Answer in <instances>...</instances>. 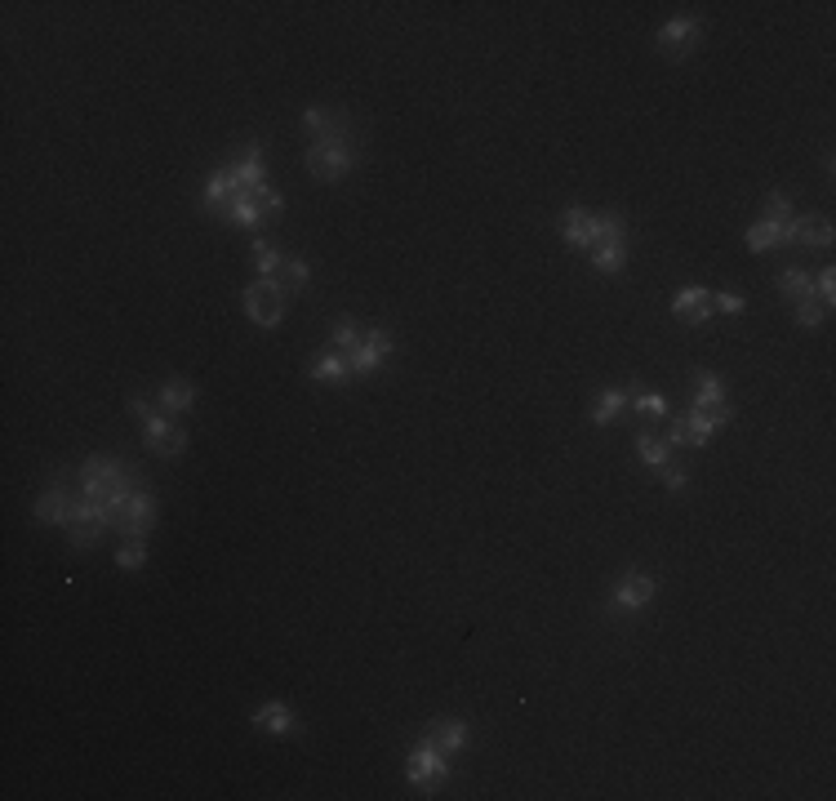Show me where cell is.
<instances>
[{"label": "cell", "mask_w": 836, "mask_h": 801, "mask_svg": "<svg viewBox=\"0 0 836 801\" xmlns=\"http://www.w3.org/2000/svg\"><path fill=\"white\" fill-rule=\"evenodd\" d=\"M303 130L312 134V147H307V170H312L321 183H338L343 174L356 170L361 152H356V130L347 116H334L325 107H307L303 112Z\"/></svg>", "instance_id": "cell-1"}, {"label": "cell", "mask_w": 836, "mask_h": 801, "mask_svg": "<svg viewBox=\"0 0 836 801\" xmlns=\"http://www.w3.org/2000/svg\"><path fill=\"white\" fill-rule=\"evenodd\" d=\"M267 187H272V183H267V170H263V147L245 143L232 161L218 165V170L205 178V205L214 214H223L232 201H241V196H258V192H267Z\"/></svg>", "instance_id": "cell-2"}, {"label": "cell", "mask_w": 836, "mask_h": 801, "mask_svg": "<svg viewBox=\"0 0 836 801\" xmlns=\"http://www.w3.org/2000/svg\"><path fill=\"white\" fill-rule=\"evenodd\" d=\"M138 486H143V481H138L134 468H129L125 459H116V454H89L81 463V494L103 503L107 517H116V508H121Z\"/></svg>", "instance_id": "cell-3"}, {"label": "cell", "mask_w": 836, "mask_h": 801, "mask_svg": "<svg viewBox=\"0 0 836 801\" xmlns=\"http://www.w3.org/2000/svg\"><path fill=\"white\" fill-rule=\"evenodd\" d=\"M129 410L143 419V441L156 459H178V454L187 450V428L174 414H165L161 405H152L147 397H129Z\"/></svg>", "instance_id": "cell-4"}, {"label": "cell", "mask_w": 836, "mask_h": 801, "mask_svg": "<svg viewBox=\"0 0 836 801\" xmlns=\"http://www.w3.org/2000/svg\"><path fill=\"white\" fill-rule=\"evenodd\" d=\"M614 232H627V223H623V214H614V210H605V214H596V210H583V205H570V210L561 214V236H565V245H574V250H596V245L605 241V236H614Z\"/></svg>", "instance_id": "cell-5"}, {"label": "cell", "mask_w": 836, "mask_h": 801, "mask_svg": "<svg viewBox=\"0 0 836 801\" xmlns=\"http://www.w3.org/2000/svg\"><path fill=\"white\" fill-rule=\"evenodd\" d=\"M450 775H454V761L445 757L436 744H427V739H418V744L410 748V757H405V779H410L423 797H432Z\"/></svg>", "instance_id": "cell-6"}, {"label": "cell", "mask_w": 836, "mask_h": 801, "mask_svg": "<svg viewBox=\"0 0 836 801\" xmlns=\"http://www.w3.org/2000/svg\"><path fill=\"white\" fill-rule=\"evenodd\" d=\"M734 423V410L730 405H716V410H690L681 419H672L668 428V445H708L716 428Z\"/></svg>", "instance_id": "cell-7"}, {"label": "cell", "mask_w": 836, "mask_h": 801, "mask_svg": "<svg viewBox=\"0 0 836 801\" xmlns=\"http://www.w3.org/2000/svg\"><path fill=\"white\" fill-rule=\"evenodd\" d=\"M285 303H290V294L281 290V281H276V276H258L250 290H245V316H250L254 325H263V330L281 325Z\"/></svg>", "instance_id": "cell-8"}, {"label": "cell", "mask_w": 836, "mask_h": 801, "mask_svg": "<svg viewBox=\"0 0 836 801\" xmlns=\"http://www.w3.org/2000/svg\"><path fill=\"white\" fill-rule=\"evenodd\" d=\"M152 526H156V494L147 486H138L121 508H116L112 530H121L125 539H147V530H152Z\"/></svg>", "instance_id": "cell-9"}, {"label": "cell", "mask_w": 836, "mask_h": 801, "mask_svg": "<svg viewBox=\"0 0 836 801\" xmlns=\"http://www.w3.org/2000/svg\"><path fill=\"white\" fill-rule=\"evenodd\" d=\"M387 356H392V330H383V325H370V330L361 334V343H356V352H347V361H352L356 379H365V374L383 370Z\"/></svg>", "instance_id": "cell-10"}, {"label": "cell", "mask_w": 836, "mask_h": 801, "mask_svg": "<svg viewBox=\"0 0 836 801\" xmlns=\"http://www.w3.org/2000/svg\"><path fill=\"white\" fill-rule=\"evenodd\" d=\"M654 592H659V583H654V575H645V570H632V575H623L619 583H614V592H610V606L619 610V615H627V610H645L654 601Z\"/></svg>", "instance_id": "cell-11"}, {"label": "cell", "mask_w": 836, "mask_h": 801, "mask_svg": "<svg viewBox=\"0 0 836 801\" xmlns=\"http://www.w3.org/2000/svg\"><path fill=\"white\" fill-rule=\"evenodd\" d=\"M72 543L76 548H89V543H98L107 530H112V517H107V508L103 503H94V499H85L81 494V503H76V512H72Z\"/></svg>", "instance_id": "cell-12"}, {"label": "cell", "mask_w": 836, "mask_h": 801, "mask_svg": "<svg viewBox=\"0 0 836 801\" xmlns=\"http://www.w3.org/2000/svg\"><path fill=\"white\" fill-rule=\"evenodd\" d=\"M672 316L694 325V330H703V325L712 321V290H703V285H681L672 299Z\"/></svg>", "instance_id": "cell-13"}, {"label": "cell", "mask_w": 836, "mask_h": 801, "mask_svg": "<svg viewBox=\"0 0 836 801\" xmlns=\"http://www.w3.org/2000/svg\"><path fill=\"white\" fill-rule=\"evenodd\" d=\"M783 245H832V223L823 214H792V223L783 227Z\"/></svg>", "instance_id": "cell-14"}, {"label": "cell", "mask_w": 836, "mask_h": 801, "mask_svg": "<svg viewBox=\"0 0 836 801\" xmlns=\"http://www.w3.org/2000/svg\"><path fill=\"white\" fill-rule=\"evenodd\" d=\"M76 503L81 499H72V490H67L63 481H54V486L36 499V521H45V526H72Z\"/></svg>", "instance_id": "cell-15"}, {"label": "cell", "mask_w": 836, "mask_h": 801, "mask_svg": "<svg viewBox=\"0 0 836 801\" xmlns=\"http://www.w3.org/2000/svg\"><path fill=\"white\" fill-rule=\"evenodd\" d=\"M627 259H632V241H627V232L605 236L596 250H587V263H592L601 276H619L627 267Z\"/></svg>", "instance_id": "cell-16"}, {"label": "cell", "mask_w": 836, "mask_h": 801, "mask_svg": "<svg viewBox=\"0 0 836 801\" xmlns=\"http://www.w3.org/2000/svg\"><path fill=\"white\" fill-rule=\"evenodd\" d=\"M703 36V18L699 14H685V18H668L659 27V49L663 54H685L694 41Z\"/></svg>", "instance_id": "cell-17"}, {"label": "cell", "mask_w": 836, "mask_h": 801, "mask_svg": "<svg viewBox=\"0 0 836 801\" xmlns=\"http://www.w3.org/2000/svg\"><path fill=\"white\" fill-rule=\"evenodd\" d=\"M427 744H436L441 748L445 757H459L463 748H467V721H459V717H441V721H432L427 726Z\"/></svg>", "instance_id": "cell-18"}, {"label": "cell", "mask_w": 836, "mask_h": 801, "mask_svg": "<svg viewBox=\"0 0 836 801\" xmlns=\"http://www.w3.org/2000/svg\"><path fill=\"white\" fill-rule=\"evenodd\" d=\"M307 374H312L316 383H347V379H356V374H352V361H347V352H338V348L312 356V361H307Z\"/></svg>", "instance_id": "cell-19"}, {"label": "cell", "mask_w": 836, "mask_h": 801, "mask_svg": "<svg viewBox=\"0 0 836 801\" xmlns=\"http://www.w3.org/2000/svg\"><path fill=\"white\" fill-rule=\"evenodd\" d=\"M250 721H254V730H263V735H290V730L298 726L294 708H290V704H281V699H267V704L258 708Z\"/></svg>", "instance_id": "cell-20"}, {"label": "cell", "mask_w": 836, "mask_h": 801, "mask_svg": "<svg viewBox=\"0 0 836 801\" xmlns=\"http://www.w3.org/2000/svg\"><path fill=\"white\" fill-rule=\"evenodd\" d=\"M156 405H161L165 414H187L196 405V383H187V379H165L161 383V392H156Z\"/></svg>", "instance_id": "cell-21"}, {"label": "cell", "mask_w": 836, "mask_h": 801, "mask_svg": "<svg viewBox=\"0 0 836 801\" xmlns=\"http://www.w3.org/2000/svg\"><path fill=\"white\" fill-rule=\"evenodd\" d=\"M632 405V388H605V392H596V401H592V423L596 428H610L614 419Z\"/></svg>", "instance_id": "cell-22"}, {"label": "cell", "mask_w": 836, "mask_h": 801, "mask_svg": "<svg viewBox=\"0 0 836 801\" xmlns=\"http://www.w3.org/2000/svg\"><path fill=\"white\" fill-rule=\"evenodd\" d=\"M636 454H641V463H650V468H663L668 454H672V445H668V437H659L654 428H641V432H636Z\"/></svg>", "instance_id": "cell-23"}, {"label": "cell", "mask_w": 836, "mask_h": 801, "mask_svg": "<svg viewBox=\"0 0 836 801\" xmlns=\"http://www.w3.org/2000/svg\"><path fill=\"white\" fill-rule=\"evenodd\" d=\"M716 405H725V383L703 370L694 379V410H716Z\"/></svg>", "instance_id": "cell-24"}, {"label": "cell", "mask_w": 836, "mask_h": 801, "mask_svg": "<svg viewBox=\"0 0 836 801\" xmlns=\"http://www.w3.org/2000/svg\"><path fill=\"white\" fill-rule=\"evenodd\" d=\"M779 294H788V299H810L814 294V276L805 272V267H783V276H779Z\"/></svg>", "instance_id": "cell-25"}, {"label": "cell", "mask_w": 836, "mask_h": 801, "mask_svg": "<svg viewBox=\"0 0 836 801\" xmlns=\"http://www.w3.org/2000/svg\"><path fill=\"white\" fill-rule=\"evenodd\" d=\"M632 410H641L645 419H668V397L663 392H645L632 383Z\"/></svg>", "instance_id": "cell-26"}, {"label": "cell", "mask_w": 836, "mask_h": 801, "mask_svg": "<svg viewBox=\"0 0 836 801\" xmlns=\"http://www.w3.org/2000/svg\"><path fill=\"white\" fill-rule=\"evenodd\" d=\"M307 276H312V272H307V263H303V259H290V254H285V263H281V272H276V281H281L285 294H298V290L307 285Z\"/></svg>", "instance_id": "cell-27"}, {"label": "cell", "mask_w": 836, "mask_h": 801, "mask_svg": "<svg viewBox=\"0 0 836 801\" xmlns=\"http://www.w3.org/2000/svg\"><path fill=\"white\" fill-rule=\"evenodd\" d=\"M761 219H765V223H774V227L783 232V227L792 223V201H788L783 192H770V196H765V214H761ZM779 245H783V236H779Z\"/></svg>", "instance_id": "cell-28"}, {"label": "cell", "mask_w": 836, "mask_h": 801, "mask_svg": "<svg viewBox=\"0 0 836 801\" xmlns=\"http://www.w3.org/2000/svg\"><path fill=\"white\" fill-rule=\"evenodd\" d=\"M356 343H361V325H356L352 316H338V321H334V334H330V348H338V352H356Z\"/></svg>", "instance_id": "cell-29"}, {"label": "cell", "mask_w": 836, "mask_h": 801, "mask_svg": "<svg viewBox=\"0 0 836 801\" xmlns=\"http://www.w3.org/2000/svg\"><path fill=\"white\" fill-rule=\"evenodd\" d=\"M281 263H285V254L276 250L272 241H254V267H258V276H276V272H281Z\"/></svg>", "instance_id": "cell-30"}, {"label": "cell", "mask_w": 836, "mask_h": 801, "mask_svg": "<svg viewBox=\"0 0 836 801\" xmlns=\"http://www.w3.org/2000/svg\"><path fill=\"white\" fill-rule=\"evenodd\" d=\"M779 236H783V232H779V227H774V223H765V219H756V223L748 227V250H752V254H761V250H770V245H779Z\"/></svg>", "instance_id": "cell-31"}, {"label": "cell", "mask_w": 836, "mask_h": 801, "mask_svg": "<svg viewBox=\"0 0 836 801\" xmlns=\"http://www.w3.org/2000/svg\"><path fill=\"white\" fill-rule=\"evenodd\" d=\"M823 316H828V308H823L814 294H810V299H796V325H805V330H819Z\"/></svg>", "instance_id": "cell-32"}, {"label": "cell", "mask_w": 836, "mask_h": 801, "mask_svg": "<svg viewBox=\"0 0 836 801\" xmlns=\"http://www.w3.org/2000/svg\"><path fill=\"white\" fill-rule=\"evenodd\" d=\"M143 561H147L143 539H125V548L116 552V566H121V570H143Z\"/></svg>", "instance_id": "cell-33"}, {"label": "cell", "mask_w": 836, "mask_h": 801, "mask_svg": "<svg viewBox=\"0 0 836 801\" xmlns=\"http://www.w3.org/2000/svg\"><path fill=\"white\" fill-rule=\"evenodd\" d=\"M814 299H819L823 308H832V299H836V272L832 267H823V272L814 276Z\"/></svg>", "instance_id": "cell-34"}, {"label": "cell", "mask_w": 836, "mask_h": 801, "mask_svg": "<svg viewBox=\"0 0 836 801\" xmlns=\"http://www.w3.org/2000/svg\"><path fill=\"white\" fill-rule=\"evenodd\" d=\"M712 308L716 312H725V316H739L748 303H743V294H734V290H721V294H712Z\"/></svg>", "instance_id": "cell-35"}, {"label": "cell", "mask_w": 836, "mask_h": 801, "mask_svg": "<svg viewBox=\"0 0 836 801\" xmlns=\"http://www.w3.org/2000/svg\"><path fill=\"white\" fill-rule=\"evenodd\" d=\"M663 481H668V490H685V486H690L685 468H672V463H663Z\"/></svg>", "instance_id": "cell-36"}]
</instances>
